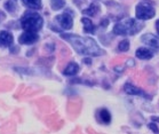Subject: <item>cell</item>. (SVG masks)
Instances as JSON below:
<instances>
[{
  "mask_svg": "<svg viewBox=\"0 0 159 134\" xmlns=\"http://www.w3.org/2000/svg\"><path fill=\"white\" fill-rule=\"evenodd\" d=\"M61 37L66 41H69L72 47L76 49L79 54L90 55V56H100L104 52L100 48L96 41L88 37H80L77 35H64L61 33Z\"/></svg>",
  "mask_w": 159,
  "mask_h": 134,
  "instance_id": "1",
  "label": "cell"
},
{
  "mask_svg": "<svg viewBox=\"0 0 159 134\" xmlns=\"http://www.w3.org/2000/svg\"><path fill=\"white\" fill-rule=\"evenodd\" d=\"M143 28L142 23H139L134 18H125L124 21L118 22L113 26V33L119 36H126V35H135Z\"/></svg>",
  "mask_w": 159,
  "mask_h": 134,
  "instance_id": "2",
  "label": "cell"
},
{
  "mask_svg": "<svg viewBox=\"0 0 159 134\" xmlns=\"http://www.w3.org/2000/svg\"><path fill=\"white\" fill-rule=\"evenodd\" d=\"M43 20L38 13L28 12L21 18V26L25 31L37 32V31H39L43 28Z\"/></svg>",
  "mask_w": 159,
  "mask_h": 134,
  "instance_id": "3",
  "label": "cell"
},
{
  "mask_svg": "<svg viewBox=\"0 0 159 134\" xmlns=\"http://www.w3.org/2000/svg\"><path fill=\"white\" fill-rule=\"evenodd\" d=\"M135 13H136V17L139 20L145 21V20H150L155 16V8L152 7L148 0H142L141 2L136 6Z\"/></svg>",
  "mask_w": 159,
  "mask_h": 134,
  "instance_id": "4",
  "label": "cell"
},
{
  "mask_svg": "<svg viewBox=\"0 0 159 134\" xmlns=\"http://www.w3.org/2000/svg\"><path fill=\"white\" fill-rule=\"evenodd\" d=\"M39 39V36L37 35L36 32H31V31H25L24 33H22L20 38H18V41L23 45H32V44L37 43Z\"/></svg>",
  "mask_w": 159,
  "mask_h": 134,
  "instance_id": "5",
  "label": "cell"
},
{
  "mask_svg": "<svg viewBox=\"0 0 159 134\" xmlns=\"http://www.w3.org/2000/svg\"><path fill=\"white\" fill-rule=\"evenodd\" d=\"M56 21H57L58 24L62 26V29L70 30L72 28V24H73L72 16L69 15L68 13H63V14L56 16Z\"/></svg>",
  "mask_w": 159,
  "mask_h": 134,
  "instance_id": "6",
  "label": "cell"
},
{
  "mask_svg": "<svg viewBox=\"0 0 159 134\" xmlns=\"http://www.w3.org/2000/svg\"><path fill=\"white\" fill-rule=\"evenodd\" d=\"M141 40L145 45L150 46V47L156 48V49L159 48V37L158 36H155V35H151V33H147V35L141 37Z\"/></svg>",
  "mask_w": 159,
  "mask_h": 134,
  "instance_id": "7",
  "label": "cell"
},
{
  "mask_svg": "<svg viewBox=\"0 0 159 134\" xmlns=\"http://www.w3.org/2000/svg\"><path fill=\"white\" fill-rule=\"evenodd\" d=\"M124 91L126 92L127 94H129V95H140V96H141V95H143V96H145L147 99H151V98H149L148 95L145 94L141 88L134 86V85H132V84H129V83L125 84V86H124Z\"/></svg>",
  "mask_w": 159,
  "mask_h": 134,
  "instance_id": "8",
  "label": "cell"
},
{
  "mask_svg": "<svg viewBox=\"0 0 159 134\" xmlns=\"http://www.w3.org/2000/svg\"><path fill=\"white\" fill-rule=\"evenodd\" d=\"M14 38L11 36V33L7 31H0V46L1 47H9L13 45Z\"/></svg>",
  "mask_w": 159,
  "mask_h": 134,
  "instance_id": "9",
  "label": "cell"
},
{
  "mask_svg": "<svg viewBox=\"0 0 159 134\" xmlns=\"http://www.w3.org/2000/svg\"><path fill=\"white\" fill-rule=\"evenodd\" d=\"M152 56H153L152 52L148 48L141 47L136 51V58H141V60H150Z\"/></svg>",
  "mask_w": 159,
  "mask_h": 134,
  "instance_id": "10",
  "label": "cell"
},
{
  "mask_svg": "<svg viewBox=\"0 0 159 134\" xmlns=\"http://www.w3.org/2000/svg\"><path fill=\"white\" fill-rule=\"evenodd\" d=\"M78 71H79V65L75 63V62H71L64 69L63 73H64L65 76H75V75L78 73Z\"/></svg>",
  "mask_w": 159,
  "mask_h": 134,
  "instance_id": "11",
  "label": "cell"
},
{
  "mask_svg": "<svg viewBox=\"0 0 159 134\" xmlns=\"http://www.w3.org/2000/svg\"><path fill=\"white\" fill-rule=\"evenodd\" d=\"M81 22L84 23V30L85 32L87 33H93L95 31V25L93 24V22L90 21L89 18L83 17L81 18Z\"/></svg>",
  "mask_w": 159,
  "mask_h": 134,
  "instance_id": "12",
  "label": "cell"
},
{
  "mask_svg": "<svg viewBox=\"0 0 159 134\" xmlns=\"http://www.w3.org/2000/svg\"><path fill=\"white\" fill-rule=\"evenodd\" d=\"M22 2L31 9H41V0H22Z\"/></svg>",
  "mask_w": 159,
  "mask_h": 134,
  "instance_id": "13",
  "label": "cell"
},
{
  "mask_svg": "<svg viewBox=\"0 0 159 134\" xmlns=\"http://www.w3.org/2000/svg\"><path fill=\"white\" fill-rule=\"evenodd\" d=\"M83 13L86 15H90V16H95L100 13V6L98 4H92L87 9H84Z\"/></svg>",
  "mask_w": 159,
  "mask_h": 134,
  "instance_id": "14",
  "label": "cell"
},
{
  "mask_svg": "<svg viewBox=\"0 0 159 134\" xmlns=\"http://www.w3.org/2000/svg\"><path fill=\"white\" fill-rule=\"evenodd\" d=\"M100 118L104 124H109L111 122V115H110V113L107 109H102L100 111Z\"/></svg>",
  "mask_w": 159,
  "mask_h": 134,
  "instance_id": "15",
  "label": "cell"
},
{
  "mask_svg": "<svg viewBox=\"0 0 159 134\" xmlns=\"http://www.w3.org/2000/svg\"><path fill=\"white\" fill-rule=\"evenodd\" d=\"M5 8L9 13H14L16 11V0H7L5 2Z\"/></svg>",
  "mask_w": 159,
  "mask_h": 134,
  "instance_id": "16",
  "label": "cell"
},
{
  "mask_svg": "<svg viewBox=\"0 0 159 134\" xmlns=\"http://www.w3.org/2000/svg\"><path fill=\"white\" fill-rule=\"evenodd\" d=\"M51 4H52V8L54 11H58V9L63 8V6L65 5V0H52Z\"/></svg>",
  "mask_w": 159,
  "mask_h": 134,
  "instance_id": "17",
  "label": "cell"
},
{
  "mask_svg": "<svg viewBox=\"0 0 159 134\" xmlns=\"http://www.w3.org/2000/svg\"><path fill=\"white\" fill-rule=\"evenodd\" d=\"M118 49H119L120 52H127L128 49H129V41H128L127 39L120 41L119 46H118Z\"/></svg>",
  "mask_w": 159,
  "mask_h": 134,
  "instance_id": "18",
  "label": "cell"
},
{
  "mask_svg": "<svg viewBox=\"0 0 159 134\" xmlns=\"http://www.w3.org/2000/svg\"><path fill=\"white\" fill-rule=\"evenodd\" d=\"M148 127H149V128H150L151 131H153L155 133H159V128H158V126H157V125H156L155 123H150V124L148 125Z\"/></svg>",
  "mask_w": 159,
  "mask_h": 134,
  "instance_id": "19",
  "label": "cell"
},
{
  "mask_svg": "<svg viewBox=\"0 0 159 134\" xmlns=\"http://www.w3.org/2000/svg\"><path fill=\"white\" fill-rule=\"evenodd\" d=\"M108 20H103V21H102L101 22V25L102 26H107V25H108Z\"/></svg>",
  "mask_w": 159,
  "mask_h": 134,
  "instance_id": "20",
  "label": "cell"
},
{
  "mask_svg": "<svg viewBox=\"0 0 159 134\" xmlns=\"http://www.w3.org/2000/svg\"><path fill=\"white\" fill-rule=\"evenodd\" d=\"M84 62H85V63H86V64H90V63H92V60H90V58H85V60H84Z\"/></svg>",
  "mask_w": 159,
  "mask_h": 134,
  "instance_id": "21",
  "label": "cell"
},
{
  "mask_svg": "<svg viewBox=\"0 0 159 134\" xmlns=\"http://www.w3.org/2000/svg\"><path fill=\"white\" fill-rule=\"evenodd\" d=\"M156 29H157V32H158V35H159V20L156 22Z\"/></svg>",
  "mask_w": 159,
  "mask_h": 134,
  "instance_id": "22",
  "label": "cell"
},
{
  "mask_svg": "<svg viewBox=\"0 0 159 134\" xmlns=\"http://www.w3.org/2000/svg\"><path fill=\"white\" fill-rule=\"evenodd\" d=\"M4 18H5V14H4V13H2V12H0V22L2 21Z\"/></svg>",
  "mask_w": 159,
  "mask_h": 134,
  "instance_id": "23",
  "label": "cell"
},
{
  "mask_svg": "<svg viewBox=\"0 0 159 134\" xmlns=\"http://www.w3.org/2000/svg\"><path fill=\"white\" fill-rule=\"evenodd\" d=\"M152 120H153V122H158V123H159V117L152 116Z\"/></svg>",
  "mask_w": 159,
  "mask_h": 134,
  "instance_id": "24",
  "label": "cell"
}]
</instances>
